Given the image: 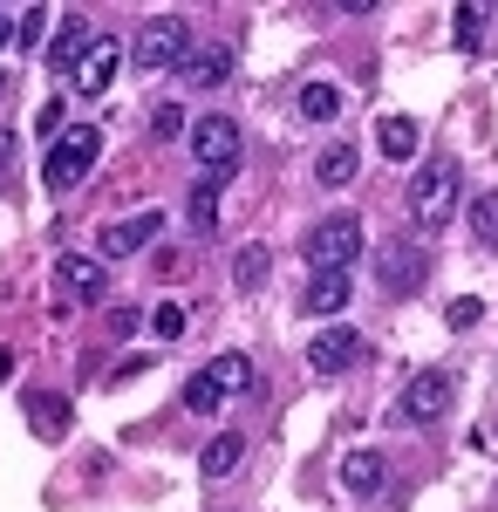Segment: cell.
I'll use <instances>...</instances> for the list:
<instances>
[{
  "label": "cell",
  "instance_id": "19",
  "mask_svg": "<svg viewBox=\"0 0 498 512\" xmlns=\"http://www.w3.org/2000/svg\"><path fill=\"white\" fill-rule=\"evenodd\" d=\"M301 117L307 123H335L342 117V89H335V82H301Z\"/></svg>",
  "mask_w": 498,
  "mask_h": 512
},
{
  "label": "cell",
  "instance_id": "28",
  "mask_svg": "<svg viewBox=\"0 0 498 512\" xmlns=\"http://www.w3.org/2000/svg\"><path fill=\"white\" fill-rule=\"evenodd\" d=\"M41 35H48V7H28V14H21V28H14V41H21V48H35Z\"/></svg>",
  "mask_w": 498,
  "mask_h": 512
},
{
  "label": "cell",
  "instance_id": "26",
  "mask_svg": "<svg viewBox=\"0 0 498 512\" xmlns=\"http://www.w3.org/2000/svg\"><path fill=\"white\" fill-rule=\"evenodd\" d=\"M444 321H451V328H478V321H485V301H471V294H458V301L444 308Z\"/></svg>",
  "mask_w": 498,
  "mask_h": 512
},
{
  "label": "cell",
  "instance_id": "4",
  "mask_svg": "<svg viewBox=\"0 0 498 512\" xmlns=\"http://www.w3.org/2000/svg\"><path fill=\"white\" fill-rule=\"evenodd\" d=\"M185 55H192V28H185V14H157L144 21V35H137V62L144 69H185Z\"/></svg>",
  "mask_w": 498,
  "mask_h": 512
},
{
  "label": "cell",
  "instance_id": "30",
  "mask_svg": "<svg viewBox=\"0 0 498 512\" xmlns=\"http://www.w3.org/2000/svg\"><path fill=\"white\" fill-rule=\"evenodd\" d=\"M35 130H41V144H55V137H62V103H55V96H48V103H41Z\"/></svg>",
  "mask_w": 498,
  "mask_h": 512
},
{
  "label": "cell",
  "instance_id": "12",
  "mask_svg": "<svg viewBox=\"0 0 498 512\" xmlns=\"http://www.w3.org/2000/svg\"><path fill=\"white\" fill-rule=\"evenodd\" d=\"M55 280L76 294V301H103V260H82V253H62L55 260Z\"/></svg>",
  "mask_w": 498,
  "mask_h": 512
},
{
  "label": "cell",
  "instance_id": "29",
  "mask_svg": "<svg viewBox=\"0 0 498 512\" xmlns=\"http://www.w3.org/2000/svg\"><path fill=\"white\" fill-rule=\"evenodd\" d=\"M485 41V14L478 7H458V48H478Z\"/></svg>",
  "mask_w": 498,
  "mask_h": 512
},
{
  "label": "cell",
  "instance_id": "11",
  "mask_svg": "<svg viewBox=\"0 0 498 512\" xmlns=\"http://www.w3.org/2000/svg\"><path fill=\"white\" fill-rule=\"evenodd\" d=\"M198 383H205V390H212L219 403H226V396L253 390V362H246V355H212V362L198 369Z\"/></svg>",
  "mask_w": 498,
  "mask_h": 512
},
{
  "label": "cell",
  "instance_id": "6",
  "mask_svg": "<svg viewBox=\"0 0 498 512\" xmlns=\"http://www.w3.org/2000/svg\"><path fill=\"white\" fill-rule=\"evenodd\" d=\"M451 396H458V376L451 369H423V376H410V390L396 396V417L403 424H437L451 410Z\"/></svg>",
  "mask_w": 498,
  "mask_h": 512
},
{
  "label": "cell",
  "instance_id": "2",
  "mask_svg": "<svg viewBox=\"0 0 498 512\" xmlns=\"http://www.w3.org/2000/svg\"><path fill=\"white\" fill-rule=\"evenodd\" d=\"M103 158V130L96 123H76V130H62L55 144H48V164H41V178H48V192H76L82 178H89V164Z\"/></svg>",
  "mask_w": 498,
  "mask_h": 512
},
{
  "label": "cell",
  "instance_id": "22",
  "mask_svg": "<svg viewBox=\"0 0 498 512\" xmlns=\"http://www.w3.org/2000/svg\"><path fill=\"white\" fill-rule=\"evenodd\" d=\"M267 246H239V260H232V280H239V287H260V280H267Z\"/></svg>",
  "mask_w": 498,
  "mask_h": 512
},
{
  "label": "cell",
  "instance_id": "24",
  "mask_svg": "<svg viewBox=\"0 0 498 512\" xmlns=\"http://www.w3.org/2000/svg\"><path fill=\"white\" fill-rule=\"evenodd\" d=\"M178 130H185V103H157L151 110V137L164 144V137H178Z\"/></svg>",
  "mask_w": 498,
  "mask_h": 512
},
{
  "label": "cell",
  "instance_id": "7",
  "mask_svg": "<svg viewBox=\"0 0 498 512\" xmlns=\"http://www.w3.org/2000/svg\"><path fill=\"white\" fill-rule=\"evenodd\" d=\"M451 205H458V171H451V164H430V171L410 178V219H417V226H444Z\"/></svg>",
  "mask_w": 498,
  "mask_h": 512
},
{
  "label": "cell",
  "instance_id": "9",
  "mask_svg": "<svg viewBox=\"0 0 498 512\" xmlns=\"http://www.w3.org/2000/svg\"><path fill=\"white\" fill-rule=\"evenodd\" d=\"M116 69H123V48L103 35V41H89V48H82V62L69 69V89H76V96H103V89L116 82Z\"/></svg>",
  "mask_w": 498,
  "mask_h": 512
},
{
  "label": "cell",
  "instance_id": "27",
  "mask_svg": "<svg viewBox=\"0 0 498 512\" xmlns=\"http://www.w3.org/2000/svg\"><path fill=\"white\" fill-rule=\"evenodd\" d=\"M151 328H157V342H171V335H185V308H178V301H164V308L151 315Z\"/></svg>",
  "mask_w": 498,
  "mask_h": 512
},
{
  "label": "cell",
  "instance_id": "21",
  "mask_svg": "<svg viewBox=\"0 0 498 512\" xmlns=\"http://www.w3.org/2000/svg\"><path fill=\"white\" fill-rule=\"evenodd\" d=\"M471 233H478V246H492V253H498V192L471 198Z\"/></svg>",
  "mask_w": 498,
  "mask_h": 512
},
{
  "label": "cell",
  "instance_id": "3",
  "mask_svg": "<svg viewBox=\"0 0 498 512\" xmlns=\"http://www.w3.org/2000/svg\"><path fill=\"white\" fill-rule=\"evenodd\" d=\"M376 280L403 301V294H417L423 280H430V253H423L417 239H376Z\"/></svg>",
  "mask_w": 498,
  "mask_h": 512
},
{
  "label": "cell",
  "instance_id": "25",
  "mask_svg": "<svg viewBox=\"0 0 498 512\" xmlns=\"http://www.w3.org/2000/svg\"><path fill=\"white\" fill-rule=\"evenodd\" d=\"M28 417H35L41 431H62V424H69V403H62V396H48V403H28Z\"/></svg>",
  "mask_w": 498,
  "mask_h": 512
},
{
  "label": "cell",
  "instance_id": "16",
  "mask_svg": "<svg viewBox=\"0 0 498 512\" xmlns=\"http://www.w3.org/2000/svg\"><path fill=\"white\" fill-rule=\"evenodd\" d=\"M178 76L192 82V89H219V82L232 76V55H226V48H192V55H185V69H178Z\"/></svg>",
  "mask_w": 498,
  "mask_h": 512
},
{
  "label": "cell",
  "instance_id": "34",
  "mask_svg": "<svg viewBox=\"0 0 498 512\" xmlns=\"http://www.w3.org/2000/svg\"><path fill=\"white\" fill-rule=\"evenodd\" d=\"M0 96H7V76H0Z\"/></svg>",
  "mask_w": 498,
  "mask_h": 512
},
{
  "label": "cell",
  "instance_id": "20",
  "mask_svg": "<svg viewBox=\"0 0 498 512\" xmlns=\"http://www.w3.org/2000/svg\"><path fill=\"white\" fill-rule=\"evenodd\" d=\"M376 144H383V158L410 164V158H417V123H410V117H383V137H376Z\"/></svg>",
  "mask_w": 498,
  "mask_h": 512
},
{
  "label": "cell",
  "instance_id": "32",
  "mask_svg": "<svg viewBox=\"0 0 498 512\" xmlns=\"http://www.w3.org/2000/svg\"><path fill=\"white\" fill-rule=\"evenodd\" d=\"M7 158H14V137H7V130H0V164H7Z\"/></svg>",
  "mask_w": 498,
  "mask_h": 512
},
{
  "label": "cell",
  "instance_id": "14",
  "mask_svg": "<svg viewBox=\"0 0 498 512\" xmlns=\"http://www.w3.org/2000/svg\"><path fill=\"white\" fill-rule=\"evenodd\" d=\"M239 465H246V437H239V431H219L205 451H198V472H205V478H232Z\"/></svg>",
  "mask_w": 498,
  "mask_h": 512
},
{
  "label": "cell",
  "instance_id": "10",
  "mask_svg": "<svg viewBox=\"0 0 498 512\" xmlns=\"http://www.w3.org/2000/svg\"><path fill=\"white\" fill-rule=\"evenodd\" d=\"M157 226H164V212H130V219L103 226V260H130V253H144V246L157 239Z\"/></svg>",
  "mask_w": 498,
  "mask_h": 512
},
{
  "label": "cell",
  "instance_id": "18",
  "mask_svg": "<svg viewBox=\"0 0 498 512\" xmlns=\"http://www.w3.org/2000/svg\"><path fill=\"white\" fill-rule=\"evenodd\" d=\"M355 171H362V151H355V144H328V151L314 158V178H321V185H355Z\"/></svg>",
  "mask_w": 498,
  "mask_h": 512
},
{
  "label": "cell",
  "instance_id": "15",
  "mask_svg": "<svg viewBox=\"0 0 498 512\" xmlns=\"http://www.w3.org/2000/svg\"><path fill=\"white\" fill-rule=\"evenodd\" d=\"M342 485L348 492H383L389 485V458L383 451H348L342 458Z\"/></svg>",
  "mask_w": 498,
  "mask_h": 512
},
{
  "label": "cell",
  "instance_id": "31",
  "mask_svg": "<svg viewBox=\"0 0 498 512\" xmlns=\"http://www.w3.org/2000/svg\"><path fill=\"white\" fill-rule=\"evenodd\" d=\"M14 28H21V21H14V14H0V48L14 41Z\"/></svg>",
  "mask_w": 498,
  "mask_h": 512
},
{
  "label": "cell",
  "instance_id": "33",
  "mask_svg": "<svg viewBox=\"0 0 498 512\" xmlns=\"http://www.w3.org/2000/svg\"><path fill=\"white\" fill-rule=\"evenodd\" d=\"M7 376H14V355H7V349H0V383H7Z\"/></svg>",
  "mask_w": 498,
  "mask_h": 512
},
{
  "label": "cell",
  "instance_id": "8",
  "mask_svg": "<svg viewBox=\"0 0 498 512\" xmlns=\"http://www.w3.org/2000/svg\"><path fill=\"white\" fill-rule=\"evenodd\" d=\"M362 362V328H348V321H328L314 342H307V369H321V376H342Z\"/></svg>",
  "mask_w": 498,
  "mask_h": 512
},
{
  "label": "cell",
  "instance_id": "1",
  "mask_svg": "<svg viewBox=\"0 0 498 512\" xmlns=\"http://www.w3.org/2000/svg\"><path fill=\"white\" fill-rule=\"evenodd\" d=\"M362 219L355 212H328L321 226H307V239H301V253H307V267L314 274H348L355 260H362Z\"/></svg>",
  "mask_w": 498,
  "mask_h": 512
},
{
  "label": "cell",
  "instance_id": "17",
  "mask_svg": "<svg viewBox=\"0 0 498 512\" xmlns=\"http://www.w3.org/2000/svg\"><path fill=\"white\" fill-rule=\"evenodd\" d=\"M348 294H355L348 274H314V280H307V315H342Z\"/></svg>",
  "mask_w": 498,
  "mask_h": 512
},
{
  "label": "cell",
  "instance_id": "23",
  "mask_svg": "<svg viewBox=\"0 0 498 512\" xmlns=\"http://www.w3.org/2000/svg\"><path fill=\"white\" fill-rule=\"evenodd\" d=\"M192 226H198V233L219 226V185H198V192H192Z\"/></svg>",
  "mask_w": 498,
  "mask_h": 512
},
{
  "label": "cell",
  "instance_id": "5",
  "mask_svg": "<svg viewBox=\"0 0 498 512\" xmlns=\"http://www.w3.org/2000/svg\"><path fill=\"white\" fill-rule=\"evenodd\" d=\"M192 151H198V164H205V185L232 178V171H239V123L232 117H198L192 123Z\"/></svg>",
  "mask_w": 498,
  "mask_h": 512
},
{
  "label": "cell",
  "instance_id": "13",
  "mask_svg": "<svg viewBox=\"0 0 498 512\" xmlns=\"http://www.w3.org/2000/svg\"><path fill=\"white\" fill-rule=\"evenodd\" d=\"M89 41H96L89 21H82V14H62V28H55V41H48V69H76Z\"/></svg>",
  "mask_w": 498,
  "mask_h": 512
}]
</instances>
